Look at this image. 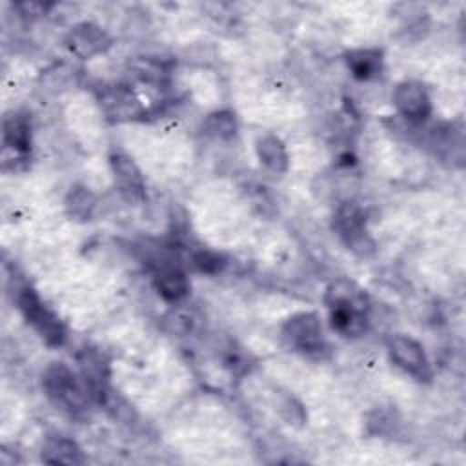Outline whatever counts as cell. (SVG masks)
Segmentation results:
<instances>
[{
    "mask_svg": "<svg viewBox=\"0 0 466 466\" xmlns=\"http://www.w3.org/2000/svg\"><path fill=\"white\" fill-rule=\"evenodd\" d=\"M42 461L49 464H82L84 453L73 439L51 435L42 446Z\"/></svg>",
    "mask_w": 466,
    "mask_h": 466,
    "instance_id": "13",
    "label": "cell"
},
{
    "mask_svg": "<svg viewBox=\"0 0 466 466\" xmlns=\"http://www.w3.org/2000/svg\"><path fill=\"white\" fill-rule=\"evenodd\" d=\"M284 340L297 351L309 357H322L326 340L320 320L313 311H300L291 315L282 326Z\"/></svg>",
    "mask_w": 466,
    "mask_h": 466,
    "instance_id": "5",
    "label": "cell"
},
{
    "mask_svg": "<svg viewBox=\"0 0 466 466\" xmlns=\"http://www.w3.org/2000/svg\"><path fill=\"white\" fill-rule=\"evenodd\" d=\"M78 368L82 379L91 390L93 399L102 400L106 397L109 382V366L104 355L95 348H84L78 353Z\"/></svg>",
    "mask_w": 466,
    "mask_h": 466,
    "instance_id": "11",
    "label": "cell"
},
{
    "mask_svg": "<svg viewBox=\"0 0 466 466\" xmlns=\"http://www.w3.org/2000/svg\"><path fill=\"white\" fill-rule=\"evenodd\" d=\"M4 146L5 151H13L15 155H27L31 149V122L24 113H9L4 118Z\"/></svg>",
    "mask_w": 466,
    "mask_h": 466,
    "instance_id": "12",
    "label": "cell"
},
{
    "mask_svg": "<svg viewBox=\"0 0 466 466\" xmlns=\"http://www.w3.org/2000/svg\"><path fill=\"white\" fill-rule=\"evenodd\" d=\"M255 149H257V157H258L260 164L266 169H269L271 173H279V175L288 171V164H289L288 151H286L284 142L279 137H275V135L258 137Z\"/></svg>",
    "mask_w": 466,
    "mask_h": 466,
    "instance_id": "14",
    "label": "cell"
},
{
    "mask_svg": "<svg viewBox=\"0 0 466 466\" xmlns=\"http://www.w3.org/2000/svg\"><path fill=\"white\" fill-rule=\"evenodd\" d=\"M49 7H51V4H42V2H20L15 5V9H18V13L27 18L46 15L49 11Z\"/></svg>",
    "mask_w": 466,
    "mask_h": 466,
    "instance_id": "20",
    "label": "cell"
},
{
    "mask_svg": "<svg viewBox=\"0 0 466 466\" xmlns=\"http://www.w3.org/2000/svg\"><path fill=\"white\" fill-rule=\"evenodd\" d=\"M96 208L95 193L86 186H73L66 197V211L75 220H89Z\"/></svg>",
    "mask_w": 466,
    "mask_h": 466,
    "instance_id": "16",
    "label": "cell"
},
{
    "mask_svg": "<svg viewBox=\"0 0 466 466\" xmlns=\"http://www.w3.org/2000/svg\"><path fill=\"white\" fill-rule=\"evenodd\" d=\"M44 390L47 397L67 411H82L93 399L89 386L82 375L75 373L64 362H53L44 371Z\"/></svg>",
    "mask_w": 466,
    "mask_h": 466,
    "instance_id": "2",
    "label": "cell"
},
{
    "mask_svg": "<svg viewBox=\"0 0 466 466\" xmlns=\"http://www.w3.org/2000/svg\"><path fill=\"white\" fill-rule=\"evenodd\" d=\"M204 129L209 137H215V138H220V140H226V138H231L235 137L237 133V118L231 111L228 109H222V111H215L211 113L206 122H204Z\"/></svg>",
    "mask_w": 466,
    "mask_h": 466,
    "instance_id": "18",
    "label": "cell"
},
{
    "mask_svg": "<svg viewBox=\"0 0 466 466\" xmlns=\"http://www.w3.org/2000/svg\"><path fill=\"white\" fill-rule=\"evenodd\" d=\"M191 262L198 271L209 273V275L222 271L226 266V258L220 253L211 251V249H197L191 255Z\"/></svg>",
    "mask_w": 466,
    "mask_h": 466,
    "instance_id": "19",
    "label": "cell"
},
{
    "mask_svg": "<svg viewBox=\"0 0 466 466\" xmlns=\"http://www.w3.org/2000/svg\"><path fill=\"white\" fill-rule=\"evenodd\" d=\"M333 229L340 240L360 257H368L375 249V242L366 228V215L357 202H344L333 215Z\"/></svg>",
    "mask_w": 466,
    "mask_h": 466,
    "instance_id": "4",
    "label": "cell"
},
{
    "mask_svg": "<svg viewBox=\"0 0 466 466\" xmlns=\"http://www.w3.org/2000/svg\"><path fill=\"white\" fill-rule=\"evenodd\" d=\"M109 167L122 197L127 200H142L146 197V182L142 171L129 155L113 151L109 157Z\"/></svg>",
    "mask_w": 466,
    "mask_h": 466,
    "instance_id": "9",
    "label": "cell"
},
{
    "mask_svg": "<svg viewBox=\"0 0 466 466\" xmlns=\"http://www.w3.org/2000/svg\"><path fill=\"white\" fill-rule=\"evenodd\" d=\"M153 284L158 295L171 304L180 302L189 293V279L186 271L173 262H158L155 266Z\"/></svg>",
    "mask_w": 466,
    "mask_h": 466,
    "instance_id": "10",
    "label": "cell"
},
{
    "mask_svg": "<svg viewBox=\"0 0 466 466\" xmlns=\"http://www.w3.org/2000/svg\"><path fill=\"white\" fill-rule=\"evenodd\" d=\"M346 66L350 73L359 80H371L380 75L382 53L379 49H353L346 53Z\"/></svg>",
    "mask_w": 466,
    "mask_h": 466,
    "instance_id": "15",
    "label": "cell"
},
{
    "mask_svg": "<svg viewBox=\"0 0 466 466\" xmlns=\"http://www.w3.org/2000/svg\"><path fill=\"white\" fill-rule=\"evenodd\" d=\"M164 326L171 335L186 337L191 335L198 326V317L193 308L180 306L178 302L167 309L164 315Z\"/></svg>",
    "mask_w": 466,
    "mask_h": 466,
    "instance_id": "17",
    "label": "cell"
},
{
    "mask_svg": "<svg viewBox=\"0 0 466 466\" xmlns=\"http://www.w3.org/2000/svg\"><path fill=\"white\" fill-rule=\"evenodd\" d=\"M67 51L80 60H89L104 53L111 46V36L106 29L93 22H80L66 35Z\"/></svg>",
    "mask_w": 466,
    "mask_h": 466,
    "instance_id": "7",
    "label": "cell"
},
{
    "mask_svg": "<svg viewBox=\"0 0 466 466\" xmlns=\"http://www.w3.org/2000/svg\"><path fill=\"white\" fill-rule=\"evenodd\" d=\"M324 304L335 331L344 337H359L366 333L371 302L368 293L359 284L348 279L333 280L326 288Z\"/></svg>",
    "mask_w": 466,
    "mask_h": 466,
    "instance_id": "1",
    "label": "cell"
},
{
    "mask_svg": "<svg viewBox=\"0 0 466 466\" xmlns=\"http://www.w3.org/2000/svg\"><path fill=\"white\" fill-rule=\"evenodd\" d=\"M393 106L411 124L424 122L431 115V98L426 87L415 80H404L395 87Z\"/></svg>",
    "mask_w": 466,
    "mask_h": 466,
    "instance_id": "8",
    "label": "cell"
},
{
    "mask_svg": "<svg viewBox=\"0 0 466 466\" xmlns=\"http://www.w3.org/2000/svg\"><path fill=\"white\" fill-rule=\"evenodd\" d=\"M388 353L391 360L417 380L431 379V366L420 342L408 335H393L388 340Z\"/></svg>",
    "mask_w": 466,
    "mask_h": 466,
    "instance_id": "6",
    "label": "cell"
},
{
    "mask_svg": "<svg viewBox=\"0 0 466 466\" xmlns=\"http://www.w3.org/2000/svg\"><path fill=\"white\" fill-rule=\"evenodd\" d=\"M16 304L24 319L36 329V333L42 337V340L47 346H60L66 340V328L60 322V319L42 302L38 293L24 286L18 289Z\"/></svg>",
    "mask_w": 466,
    "mask_h": 466,
    "instance_id": "3",
    "label": "cell"
}]
</instances>
